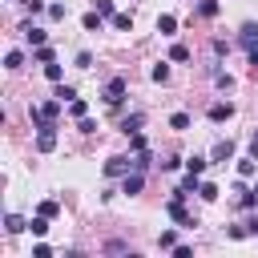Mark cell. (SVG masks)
Wrapping results in <instances>:
<instances>
[{"mask_svg":"<svg viewBox=\"0 0 258 258\" xmlns=\"http://www.w3.org/2000/svg\"><path fill=\"white\" fill-rule=\"evenodd\" d=\"M125 89H129V81L125 77H113L105 89H101V97H105V105H113V109H121V101H125Z\"/></svg>","mask_w":258,"mask_h":258,"instance_id":"1","label":"cell"},{"mask_svg":"<svg viewBox=\"0 0 258 258\" xmlns=\"http://www.w3.org/2000/svg\"><path fill=\"white\" fill-rule=\"evenodd\" d=\"M36 149H40V153H52V149H56V125H52V121L36 125Z\"/></svg>","mask_w":258,"mask_h":258,"instance_id":"2","label":"cell"},{"mask_svg":"<svg viewBox=\"0 0 258 258\" xmlns=\"http://www.w3.org/2000/svg\"><path fill=\"white\" fill-rule=\"evenodd\" d=\"M137 165H133V157H109L105 161V173L109 177H125V173H133Z\"/></svg>","mask_w":258,"mask_h":258,"instance_id":"3","label":"cell"},{"mask_svg":"<svg viewBox=\"0 0 258 258\" xmlns=\"http://www.w3.org/2000/svg\"><path fill=\"white\" fill-rule=\"evenodd\" d=\"M181 202H185V198H169V206H165V214H169L173 222H181V226H198V222H194V218L185 214V206H181Z\"/></svg>","mask_w":258,"mask_h":258,"instance_id":"4","label":"cell"},{"mask_svg":"<svg viewBox=\"0 0 258 258\" xmlns=\"http://www.w3.org/2000/svg\"><path fill=\"white\" fill-rule=\"evenodd\" d=\"M141 185H145V173H141V169H133V173H125V177H121V194H129V198H133V194H141Z\"/></svg>","mask_w":258,"mask_h":258,"instance_id":"5","label":"cell"},{"mask_svg":"<svg viewBox=\"0 0 258 258\" xmlns=\"http://www.w3.org/2000/svg\"><path fill=\"white\" fill-rule=\"evenodd\" d=\"M238 44H242L246 52H254V48H258V24H242V32H238Z\"/></svg>","mask_w":258,"mask_h":258,"instance_id":"6","label":"cell"},{"mask_svg":"<svg viewBox=\"0 0 258 258\" xmlns=\"http://www.w3.org/2000/svg\"><path fill=\"white\" fill-rule=\"evenodd\" d=\"M230 117H234V105L230 101H214L210 105V121H230Z\"/></svg>","mask_w":258,"mask_h":258,"instance_id":"7","label":"cell"},{"mask_svg":"<svg viewBox=\"0 0 258 258\" xmlns=\"http://www.w3.org/2000/svg\"><path fill=\"white\" fill-rule=\"evenodd\" d=\"M141 125H145V117H141V113H129V117L121 121V133L133 137V133H141Z\"/></svg>","mask_w":258,"mask_h":258,"instance_id":"8","label":"cell"},{"mask_svg":"<svg viewBox=\"0 0 258 258\" xmlns=\"http://www.w3.org/2000/svg\"><path fill=\"white\" fill-rule=\"evenodd\" d=\"M109 20H113V28H117V32H133V12H113Z\"/></svg>","mask_w":258,"mask_h":258,"instance_id":"9","label":"cell"},{"mask_svg":"<svg viewBox=\"0 0 258 258\" xmlns=\"http://www.w3.org/2000/svg\"><path fill=\"white\" fill-rule=\"evenodd\" d=\"M210 157H214V161H230V157H234V141H230V137H226V141H218Z\"/></svg>","mask_w":258,"mask_h":258,"instance_id":"10","label":"cell"},{"mask_svg":"<svg viewBox=\"0 0 258 258\" xmlns=\"http://www.w3.org/2000/svg\"><path fill=\"white\" fill-rule=\"evenodd\" d=\"M81 24H85V32H101V24H105V16H101V12L93 8V12H85V20H81Z\"/></svg>","mask_w":258,"mask_h":258,"instance_id":"11","label":"cell"},{"mask_svg":"<svg viewBox=\"0 0 258 258\" xmlns=\"http://www.w3.org/2000/svg\"><path fill=\"white\" fill-rule=\"evenodd\" d=\"M157 32H161V36H173V32H177V20H173L169 12H161V16H157Z\"/></svg>","mask_w":258,"mask_h":258,"instance_id":"12","label":"cell"},{"mask_svg":"<svg viewBox=\"0 0 258 258\" xmlns=\"http://www.w3.org/2000/svg\"><path fill=\"white\" fill-rule=\"evenodd\" d=\"M24 36H28V44H32V48L48 40V32H44V28H36V24H24Z\"/></svg>","mask_w":258,"mask_h":258,"instance_id":"13","label":"cell"},{"mask_svg":"<svg viewBox=\"0 0 258 258\" xmlns=\"http://www.w3.org/2000/svg\"><path fill=\"white\" fill-rule=\"evenodd\" d=\"M32 60H36V64H52V60H56V52H52L48 44H36V48H32Z\"/></svg>","mask_w":258,"mask_h":258,"instance_id":"14","label":"cell"},{"mask_svg":"<svg viewBox=\"0 0 258 258\" xmlns=\"http://www.w3.org/2000/svg\"><path fill=\"white\" fill-rule=\"evenodd\" d=\"M20 64H24V52H20V48H8V52H4V69H8V73H16Z\"/></svg>","mask_w":258,"mask_h":258,"instance_id":"15","label":"cell"},{"mask_svg":"<svg viewBox=\"0 0 258 258\" xmlns=\"http://www.w3.org/2000/svg\"><path fill=\"white\" fill-rule=\"evenodd\" d=\"M4 230H8V234H20V230H28V222H24L20 214H4Z\"/></svg>","mask_w":258,"mask_h":258,"instance_id":"16","label":"cell"},{"mask_svg":"<svg viewBox=\"0 0 258 258\" xmlns=\"http://www.w3.org/2000/svg\"><path fill=\"white\" fill-rule=\"evenodd\" d=\"M149 77H153L157 85H165V81H169V60H157V64L149 69Z\"/></svg>","mask_w":258,"mask_h":258,"instance_id":"17","label":"cell"},{"mask_svg":"<svg viewBox=\"0 0 258 258\" xmlns=\"http://www.w3.org/2000/svg\"><path fill=\"white\" fill-rule=\"evenodd\" d=\"M254 169H258V157L250 153V157H238V173L242 177H254Z\"/></svg>","mask_w":258,"mask_h":258,"instance_id":"18","label":"cell"},{"mask_svg":"<svg viewBox=\"0 0 258 258\" xmlns=\"http://www.w3.org/2000/svg\"><path fill=\"white\" fill-rule=\"evenodd\" d=\"M28 230H32L36 238H44V234H48V218H44V214H36V218L28 222Z\"/></svg>","mask_w":258,"mask_h":258,"instance_id":"19","label":"cell"},{"mask_svg":"<svg viewBox=\"0 0 258 258\" xmlns=\"http://www.w3.org/2000/svg\"><path fill=\"white\" fill-rule=\"evenodd\" d=\"M218 8H222L218 0H202V4H198V16H206V20H210V16H218Z\"/></svg>","mask_w":258,"mask_h":258,"instance_id":"20","label":"cell"},{"mask_svg":"<svg viewBox=\"0 0 258 258\" xmlns=\"http://www.w3.org/2000/svg\"><path fill=\"white\" fill-rule=\"evenodd\" d=\"M189 56H194V52H189L185 44H173V48H169V60H173V64H181V60H189Z\"/></svg>","mask_w":258,"mask_h":258,"instance_id":"21","label":"cell"},{"mask_svg":"<svg viewBox=\"0 0 258 258\" xmlns=\"http://www.w3.org/2000/svg\"><path fill=\"white\" fill-rule=\"evenodd\" d=\"M169 129L185 133V129H189V113H173V117H169Z\"/></svg>","mask_w":258,"mask_h":258,"instance_id":"22","label":"cell"},{"mask_svg":"<svg viewBox=\"0 0 258 258\" xmlns=\"http://www.w3.org/2000/svg\"><path fill=\"white\" fill-rule=\"evenodd\" d=\"M157 246H161V250H173V246H177V234H173V230H161V234H157Z\"/></svg>","mask_w":258,"mask_h":258,"instance_id":"23","label":"cell"},{"mask_svg":"<svg viewBox=\"0 0 258 258\" xmlns=\"http://www.w3.org/2000/svg\"><path fill=\"white\" fill-rule=\"evenodd\" d=\"M69 113H73V117H77V121H81V117H85V113H89V105H85V101H81V97H73V101H69Z\"/></svg>","mask_w":258,"mask_h":258,"instance_id":"24","label":"cell"},{"mask_svg":"<svg viewBox=\"0 0 258 258\" xmlns=\"http://www.w3.org/2000/svg\"><path fill=\"white\" fill-rule=\"evenodd\" d=\"M198 198L214 202V198H218V185H214V181H202V185H198Z\"/></svg>","mask_w":258,"mask_h":258,"instance_id":"25","label":"cell"},{"mask_svg":"<svg viewBox=\"0 0 258 258\" xmlns=\"http://www.w3.org/2000/svg\"><path fill=\"white\" fill-rule=\"evenodd\" d=\"M73 97H77V89H73V85H60V81H56V101H73Z\"/></svg>","mask_w":258,"mask_h":258,"instance_id":"26","label":"cell"},{"mask_svg":"<svg viewBox=\"0 0 258 258\" xmlns=\"http://www.w3.org/2000/svg\"><path fill=\"white\" fill-rule=\"evenodd\" d=\"M185 169H189V173H198V177H202V173H206V157H189V161H185Z\"/></svg>","mask_w":258,"mask_h":258,"instance_id":"27","label":"cell"},{"mask_svg":"<svg viewBox=\"0 0 258 258\" xmlns=\"http://www.w3.org/2000/svg\"><path fill=\"white\" fill-rule=\"evenodd\" d=\"M44 77H48V81H60V77H64V69L52 60V64H44Z\"/></svg>","mask_w":258,"mask_h":258,"instance_id":"28","label":"cell"},{"mask_svg":"<svg viewBox=\"0 0 258 258\" xmlns=\"http://www.w3.org/2000/svg\"><path fill=\"white\" fill-rule=\"evenodd\" d=\"M24 8H28L32 16H40V12H48V4H44V0H24Z\"/></svg>","mask_w":258,"mask_h":258,"instance_id":"29","label":"cell"},{"mask_svg":"<svg viewBox=\"0 0 258 258\" xmlns=\"http://www.w3.org/2000/svg\"><path fill=\"white\" fill-rule=\"evenodd\" d=\"M214 81H218V89H234V77L230 73H214Z\"/></svg>","mask_w":258,"mask_h":258,"instance_id":"30","label":"cell"},{"mask_svg":"<svg viewBox=\"0 0 258 258\" xmlns=\"http://www.w3.org/2000/svg\"><path fill=\"white\" fill-rule=\"evenodd\" d=\"M173 258H194V246H185V242H177V246H173Z\"/></svg>","mask_w":258,"mask_h":258,"instance_id":"31","label":"cell"},{"mask_svg":"<svg viewBox=\"0 0 258 258\" xmlns=\"http://www.w3.org/2000/svg\"><path fill=\"white\" fill-rule=\"evenodd\" d=\"M93 8H97L101 16H113V0H93Z\"/></svg>","mask_w":258,"mask_h":258,"instance_id":"32","label":"cell"},{"mask_svg":"<svg viewBox=\"0 0 258 258\" xmlns=\"http://www.w3.org/2000/svg\"><path fill=\"white\" fill-rule=\"evenodd\" d=\"M77 129H81V133H97V121H89V117H81V121H77Z\"/></svg>","mask_w":258,"mask_h":258,"instance_id":"33","label":"cell"},{"mask_svg":"<svg viewBox=\"0 0 258 258\" xmlns=\"http://www.w3.org/2000/svg\"><path fill=\"white\" fill-rule=\"evenodd\" d=\"M56 210H60L56 202H40V214H44V218H56Z\"/></svg>","mask_w":258,"mask_h":258,"instance_id":"34","label":"cell"},{"mask_svg":"<svg viewBox=\"0 0 258 258\" xmlns=\"http://www.w3.org/2000/svg\"><path fill=\"white\" fill-rule=\"evenodd\" d=\"M32 258H52V250H48L44 242H36V246H32Z\"/></svg>","mask_w":258,"mask_h":258,"instance_id":"35","label":"cell"},{"mask_svg":"<svg viewBox=\"0 0 258 258\" xmlns=\"http://www.w3.org/2000/svg\"><path fill=\"white\" fill-rule=\"evenodd\" d=\"M242 206H258V185H254V189H246V194H242Z\"/></svg>","mask_w":258,"mask_h":258,"instance_id":"36","label":"cell"},{"mask_svg":"<svg viewBox=\"0 0 258 258\" xmlns=\"http://www.w3.org/2000/svg\"><path fill=\"white\" fill-rule=\"evenodd\" d=\"M48 16L52 20H64V4H48Z\"/></svg>","mask_w":258,"mask_h":258,"instance_id":"37","label":"cell"},{"mask_svg":"<svg viewBox=\"0 0 258 258\" xmlns=\"http://www.w3.org/2000/svg\"><path fill=\"white\" fill-rule=\"evenodd\" d=\"M93 64V52H77V69H89Z\"/></svg>","mask_w":258,"mask_h":258,"instance_id":"38","label":"cell"},{"mask_svg":"<svg viewBox=\"0 0 258 258\" xmlns=\"http://www.w3.org/2000/svg\"><path fill=\"white\" fill-rule=\"evenodd\" d=\"M226 234H230V238H246V234H250V226H230Z\"/></svg>","mask_w":258,"mask_h":258,"instance_id":"39","label":"cell"},{"mask_svg":"<svg viewBox=\"0 0 258 258\" xmlns=\"http://www.w3.org/2000/svg\"><path fill=\"white\" fill-rule=\"evenodd\" d=\"M250 153H254V157H258V137H250Z\"/></svg>","mask_w":258,"mask_h":258,"instance_id":"40","label":"cell"},{"mask_svg":"<svg viewBox=\"0 0 258 258\" xmlns=\"http://www.w3.org/2000/svg\"><path fill=\"white\" fill-rule=\"evenodd\" d=\"M246 226H250V234H254V238H258V218H254V222H246Z\"/></svg>","mask_w":258,"mask_h":258,"instance_id":"41","label":"cell"},{"mask_svg":"<svg viewBox=\"0 0 258 258\" xmlns=\"http://www.w3.org/2000/svg\"><path fill=\"white\" fill-rule=\"evenodd\" d=\"M250 64H254V69H258V48H254V52H250Z\"/></svg>","mask_w":258,"mask_h":258,"instance_id":"42","label":"cell"}]
</instances>
